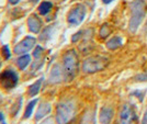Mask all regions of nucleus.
Masks as SVG:
<instances>
[{
	"instance_id": "1",
	"label": "nucleus",
	"mask_w": 147,
	"mask_h": 124,
	"mask_svg": "<svg viewBox=\"0 0 147 124\" xmlns=\"http://www.w3.org/2000/svg\"><path fill=\"white\" fill-rule=\"evenodd\" d=\"M146 16V10H145V3L142 0H136L131 5V20H129V29L131 32L137 31L142 22L144 21Z\"/></svg>"
},
{
	"instance_id": "2",
	"label": "nucleus",
	"mask_w": 147,
	"mask_h": 124,
	"mask_svg": "<svg viewBox=\"0 0 147 124\" xmlns=\"http://www.w3.org/2000/svg\"><path fill=\"white\" fill-rule=\"evenodd\" d=\"M109 65V59L104 56H91L87 58L82 64V70L87 74L98 73L100 70H103Z\"/></svg>"
},
{
	"instance_id": "3",
	"label": "nucleus",
	"mask_w": 147,
	"mask_h": 124,
	"mask_svg": "<svg viewBox=\"0 0 147 124\" xmlns=\"http://www.w3.org/2000/svg\"><path fill=\"white\" fill-rule=\"evenodd\" d=\"M78 56L75 51H68L64 56V74L68 79H73L78 71Z\"/></svg>"
},
{
	"instance_id": "4",
	"label": "nucleus",
	"mask_w": 147,
	"mask_h": 124,
	"mask_svg": "<svg viewBox=\"0 0 147 124\" xmlns=\"http://www.w3.org/2000/svg\"><path fill=\"white\" fill-rule=\"evenodd\" d=\"M75 114V104L73 102H63L57 106L56 111V122L57 124H67Z\"/></svg>"
},
{
	"instance_id": "5",
	"label": "nucleus",
	"mask_w": 147,
	"mask_h": 124,
	"mask_svg": "<svg viewBox=\"0 0 147 124\" xmlns=\"http://www.w3.org/2000/svg\"><path fill=\"white\" fill-rule=\"evenodd\" d=\"M85 17H86V8L82 5H77L68 13L67 21L70 25L76 26V25H79L84 21Z\"/></svg>"
},
{
	"instance_id": "6",
	"label": "nucleus",
	"mask_w": 147,
	"mask_h": 124,
	"mask_svg": "<svg viewBox=\"0 0 147 124\" xmlns=\"http://www.w3.org/2000/svg\"><path fill=\"white\" fill-rule=\"evenodd\" d=\"M18 75L14 70L6 69L2 74L0 75V82L1 86L6 89H12L18 84Z\"/></svg>"
},
{
	"instance_id": "7",
	"label": "nucleus",
	"mask_w": 147,
	"mask_h": 124,
	"mask_svg": "<svg viewBox=\"0 0 147 124\" xmlns=\"http://www.w3.org/2000/svg\"><path fill=\"white\" fill-rule=\"evenodd\" d=\"M135 120H136V115H135L133 106L129 104H125L120 114V124H134Z\"/></svg>"
},
{
	"instance_id": "8",
	"label": "nucleus",
	"mask_w": 147,
	"mask_h": 124,
	"mask_svg": "<svg viewBox=\"0 0 147 124\" xmlns=\"http://www.w3.org/2000/svg\"><path fill=\"white\" fill-rule=\"evenodd\" d=\"M35 45V38L32 36L25 37L23 41H21L20 43L14 47V53L16 54H24L28 53L30 50H32Z\"/></svg>"
},
{
	"instance_id": "9",
	"label": "nucleus",
	"mask_w": 147,
	"mask_h": 124,
	"mask_svg": "<svg viewBox=\"0 0 147 124\" xmlns=\"http://www.w3.org/2000/svg\"><path fill=\"white\" fill-rule=\"evenodd\" d=\"M113 109L110 106H104L100 111V122L101 124H109L113 119Z\"/></svg>"
},
{
	"instance_id": "10",
	"label": "nucleus",
	"mask_w": 147,
	"mask_h": 124,
	"mask_svg": "<svg viewBox=\"0 0 147 124\" xmlns=\"http://www.w3.org/2000/svg\"><path fill=\"white\" fill-rule=\"evenodd\" d=\"M28 25H29V30L33 33H38L41 30L42 23L38 20V18H36L35 16H31L29 20H28Z\"/></svg>"
},
{
	"instance_id": "11",
	"label": "nucleus",
	"mask_w": 147,
	"mask_h": 124,
	"mask_svg": "<svg viewBox=\"0 0 147 124\" xmlns=\"http://www.w3.org/2000/svg\"><path fill=\"white\" fill-rule=\"evenodd\" d=\"M49 112H51V106L49 103H43L38 106V110L36 112V115H35V119L37 121L41 120L42 118H44L45 115H47Z\"/></svg>"
},
{
	"instance_id": "12",
	"label": "nucleus",
	"mask_w": 147,
	"mask_h": 124,
	"mask_svg": "<svg viewBox=\"0 0 147 124\" xmlns=\"http://www.w3.org/2000/svg\"><path fill=\"white\" fill-rule=\"evenodd\" d=\"M122 46V38L120 36H114L112 37L111 40H109V42L107 43V47L109 50H117L119 47Z\"/></svg>"
},
{
	"instance_id": "13",
	"label": "nucleus",
	"mask_w": 147,
	"mask_h": 124,
	"mask_svg": "<svg viewBox=\"0 0 147 124\" xmlns=\"http://www.w3.org/2000/svg\"><path fill=\"white\" fill-rule=\"evenodd\" d=\"M42 81H43V78H41V79H38L37 81H35L33 85H31L30 88H29V94H30L31 97H34V96H36L38 91H40V88H41V84H42Z\"/></svg>"
},
{
	"instance_id": "14",
	"label": "nucleus",
	"mask_w": 147,
	"mask_h": 124,
	"mask_svg": "<svg viewBox=\"0 0 147 124\" xmlns=\"http://www.w3.org/2000/svg\"><path fill=\"white\" fill-rule=\"evenodd\" d=\"M31 62V57L29 55H24V56H21L20 58H19L17 63H18V66L19 68L21 69V70H23V69L26 68V66L30 64Z\"/></svg>"
},
{
	"instance_id": "15",
	"label": "nucleus",
	"mask_w": 147,
	"mask_h": 124,
	"mask_svg": "<svg viewBox=\"0 0 147 124\" xmlns=\"http://www.w3.org/2000/svg\"><path fill=\"white\" fill-rule=\"evenodd\" d=\"M52 3L51 2H47V1H44L42 2L40 7H38V12L41 13V14H46V13H49L51 11V9H52Z\"/></svg>"
},
{
	"instance_id": "16",
	"label": "nucleus",
	"mask_w": 147,
	"mask_h": 124,
	"mask_svg": "<svg viewBox=\"0 0 147 124\" xmlns=\"http://www.w3.org/2000/svg\"><path fill=\"white\" fill-rule=\"evenodd\" d=\"M37 103V99H34L32 100L31 102H29V104L26 106V109H25V112H24V118L28 119L31 117V114H32V111H33V109H34V106L35 104Z\"/></svg>"
},
{
	"instance_id": "17",
	"label": "nucleus",
	"mask_w": 147,
	"mask_h": 124,
	"mask_svg": "<svg viewBox=\"0 0 147 124\" xmlns=\"http://www.w3.org/2000/svg\"><path fill=\"white\" fill-rule=\"evenodd\" d=\"M61 79V71L59 70V67L56 66L54 70L52 71V75H51V80L56 82V81H59Z\"/></svg>"
},
{
	"instance_id": "18",
	"label": "nucleus",
	"mask_w": 147,
	"mask_h": 124,
	"mask_svg": "<svg viewBox=\"0 0 147 124\" xmlns=\"http://www.w3.org/2000/svg\"><path fill=\"white\" fill-rule=\"evenodd\" d=\"M110 33H111V29H110V26L107 24H103L102 26H101V29H100V36L102 37V38H105V37H108L109 35H110Z\"/></svg>"
},
{
	"instance_id": "19",
	"label": "nucleus",
	"mask_w": 147,
	"mask_h": 124,
	"mask_svg": "<svg viewBox=\"0 0 147 124\" xmlns=\"http://www.w3.org/2000/svg\"><path fill=\"white\" fill-rule=\"evenodd\" d=\"M2 55L5 56V58H6V59H8V58L10 57V51H9L8 45H5V46L2 47Z\"/></svg>"
},
{
	"instance_id": "20",
	"label": "nucleus",
	"mask_w": 147,
	"mask_h": 124,
	"mask_svg": "<svg viewBox=\"0 0 147 124\" xmlns=\"http://www.w3.org/2000/svg\"><path fill=\"white\" fill-rule=\"evenodd\" d=\"M42 54H43V49L41 46H37L36 49H35V51H34V56L37 58L38 56H41Z\"/></svg>"
},
{
	"instance_id": "21",
	"label": "nucleus",
	"mask_w": 147,
	"mask_h": 124,
	"mask_svg": "<svg viewBox=\"0 0 147 124\" xmlns=\"http://www.w3.org/2000/svg\"><path fill=\"white\" fill-rule=\"evenodd\" d=\"M136 80H140V81H145L147 80V75H138L137 77H136Z\"/></svg>"
},
{
	"instance_id": "22",
	"label": "nucleus",
	"mask_w": 147,
	"mask_h": 124,
	"mask_svg": "<svg viewBox=\"0 0 147 124\" xmlns=\"http://www.w3.org/2000/svg\"><path fill=\"white\" fill-rule=\"evenodd\" d=\"M81 33H82L81 31L78 32V33H76V34H75V36H73V38H71V41H73V42H77V41H78V38L80 37V34H81Z\"/></svg>"
},
{
	"instance_id": "23",
	"label": "nucleus",
	"mask_w": 147,
	"mask_h": 124,
	"mask_svg": "<svg viewBox=\"0 0 147 124\" xmlns=\"http://www.w3.org/2000/svg\"><path fill=\"white\" fill-rule=\"evenodd\" d=\"M141 124H147V110L145 111V114H144V117H143V120H142Z\"/></svg>"
},
{
	"instance_id": "24",
	"label": "nucleus",
	"mask_w": 147,
	"mask_h": 124,
	"mask_svg": "<svg viewBox=\"0 0 147 124\" xmlns=\"http://www.w3.org/2000/svg\"><path fill=\"white\" fill-rule=\"evenodd\" d=\"M10 1V3H12V5H17L19 2V0H9Z\"/></svg>"
},
{
	"instance_id": "25",
	"label": "nucleus",
	"mask_w": 147,
	"mask_h": 124,
	"mask_svg": "<svg viewBox=\"0 0 147 124\" xmlns=\"http://www.w3.org/2000/svg\"><path fill=\"white\" fill-rule=\"evenodd\" d=\"M103 1V3H105V5H108V3H111L113 0H102Z\"/></svg>"
},
{
	"instance_id": "26",
	"label": "nucleus",
	"mask_w": 147,
	"mask_h": 124,
	"mask_svg": "<svg viewBox=\"0 0 147 124\" xmlns=\"http://www.w3.org/2000/svg\"><path fill=\"white\" fill-rule=\"evenodd\" d=\"M3 114H2V113H0V122H2V121H3Z\"/></svg>"
},
{
	"instance_id": "27",
	"label": "nucleus",
	"mask_w": 147,
	"mask_h": 124,
	"mask_svg": "<svg viewBox=\"0 0 147 124\" xmlns=\"http://www.w3.org/2000/svg\"><path fill=\"white\" fill-rule=\"evenodd\" d=\"M43 124H54V123H53L52 121H47V122H44Z\"/></svg>"
},
{
	"instance_id": "28",
	"label": "nucleus",
	"mask_w": 147,
	"mask_h": 124,
	"mask_svg": "<svg viewBox=\"0 0 147 124\" xmlns=\"http://www.w3.org/2000/svg\"><path fill=\"white\" fill-rule=\"evenodd\" d=\"M0 124H6V123H5V122H3V121H2V122H0Z\"/></svg>"
}]
</instances>
